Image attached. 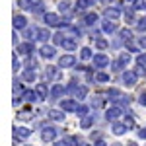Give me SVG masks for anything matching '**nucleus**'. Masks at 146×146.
<instances>
[{"label":"nucleus","mask_w":146,"mask_h":146,"mask_svg":"<svg viewBox=\"0 0 146 146\" xmlns=\"http://www.w3.org/2000/svg\"><path fill=\"white\" fill-rule=\"evenodd\" d=\"M92 125H94V117H90V115L82 117V121H80V127H82V129H90Z\"/></svg>","instance_id":"nucleus-25"},{"label":"nucleus","mask_w":146,"mask_h":146,"mask_svg":"<svg viewBox=\"0 0 146 146\" xmlns=\"http://www.w3.org/2000/svg\"><path fill=\"white\" fill-rule=\"evenodd\" d=\"M60 109L62 111H76L78 109V103H76V100H62L60 101Z\"/></svg>","instance_id":"nucleus-6"},{"label":"nucleus","mask_w":146,"mask_h":146,"mask_svg":"<svg viewBox=\"0 0 146 146\" xmlns=\"http://www.w3.org/2000/svg\"><path fill=\"white\" fill-rule=\"evenodd\" d=\"M22 78L25 80V82H35V78H37V72H35V68H27L25 72L22 74Z\"/></svg>","instance_id":"nucleus-19"},{"label":"nucleus","mask_w":146,"mask_h":146,"mask_svg":"<svg viewBox=\"0 0 146 146\" xmlns=\"http://www.w3.org/2000/svg\"><path fill=\"white\" fill-rule=\"evenodd\" d=\"M66 92H68V90L64 88V86H60V84H55V86H51V98H53V100H58V98H62Z\"/></svg>","instance_id":"nucleus-5"},{"label":"nucleus","mask_w":146,"mask_h":146,"mask_svg":"<svg viewBox=\"0 0 146 146\" xmlns=\"http://www.w3.org/2000/svg\"><path fill=\"white\" fill-rule=\"evenodd\" d=\"M39 53H41V56H45V58H51V56L56 55V49L51 45H43L41 49H39Z\"/></svg>","instance_id":"nucleus-13"},{"label":"nucleus","mask_w":146,"mask_h":146,"mask_svg":"<svg viewBox=\"0 0 146 146\" xmlns=\"http://www.w3.org/2000/svg\"><path fill=\"white\" fill-rule=\"evenodd\" d=\"M18 92H22V86L18 84V80H14V96H18Z\"/></svg>","instance_id":"nucleus-47"},{"label":"nucleus","mask_w":146,"mask_h":146,"mask_svg":"<svg viewBox=\"0 0 146 146\" xmlns=\"http://www.w3.org/2000/svg\"><path fill=\"white\" fill-rule=\"evenodd\" d=\"M76 113H78L80 117H86V115H88V107H86V105H78Z\"/></svg>","instance_id":"nucleus-44"},{"label":"nucleus","mask_w":146,"mask_h":146,"mask_svg":"<svg viewBox=\"0 0 146 146\" xmlns=\"http://www.w3.org/2000/svg\"><path fill=\"white\" fill-rule=\"evenodd\" d=\"M136 23H138V25H136V29H138V31H146V16H144V18H140Z\"/></svg>","instance_id":"nucleus-38"},{"label":"nucleus","mask_w":146,"mask_h":146,"mask_svg":"<svg viewBox=\"0 0 146 146\" xmlns=\"http://www.w3.org/2000/svg\"><path fill=\"white\" fill-rule=\"evenodd\" d=\"M12 66H14V72L18 70V56H16V55L12 56Z\"/></svg>","instance_id":"nucleus-49"},{"label":"nucleus","mask_w":146,"mask_h":146,"mask_svg":"<svg viewBox=\"0 0 146 146\" xmlns=\"http://www.w3.org/2000/svg\"><path fill=\"white\" fill-rule=\"evenodd\" d=\"M119 35H121V39H123V41H131V39H133V33H131L129 29H121Z\"/></svg>","instance_id":"nucleus-33"},{"label":"nucleus","mask_w":146,"mask_h":146,"mask_svg":"<svg viewBox=\"0 0 146 146\" xmlns=\"http://www.w3.org/2000/svg\"><path fill=\"white\" fill-rule=\"evenodd\" d=\"M66 90L70 92V94H74V96H76L78 100H84V98L88 96V88H86V86H78V84H76L74 80H72V82L68 84Z\"/></svg>","instance_id":"nucleus-1"},{"label":"nucleus","mask_w":146,"mask_h":146,"mask_svg":"<svg viewBox=\"0 0 146 146\" xmlns=\"http://www.w3.org/2000/svg\"><path fill=\"white\" fill-rule=\"evenodd\" d=\"M105 16H107L109 20H117V18L121 16V10H119L117 6H109V8L105 10Z\"/></svg>","instance_id":"nucleus-16"},{"label":"nucleus","mask_w":146,"mask_h":146,"mask_svg":"<svg viewBox=\"0 0 146 146\" xmlns=\"http://www.w3.org/2000/svg\"><path fill=\"white\" fill-rule=\"evenodd\" d=\"M94 146H105V142H103L101 138H98V140H96V144H94Z\"/></svg>","instance_id":"nucleus-54"},{"label":"nucleus","mask_w":146,"mask_h":146,"mask_svg":"<svg viewBox=\"0 0 146 146\" xmlns=\"http://www.w3.org/2000/svg\"><path fill=\"white\" fill-rule=\"evenodd\" d=\"M49 117H51L53 121H62V119H64V113L58 111V109H51V111H49Z\"/></svg>","instance_id":"nucleus-24"},{"label":"nucleus","mask_w":146,"mask_h":146,"mask_svg":"<svg viewBox=\"0 0 146 146\" xmlns=\"http://www.w3.org/2000/svg\"><path fill=\"white\" fill-rule=\"evenodd\" d=\"M49 37H51V33H49L47 29H39V31H37V39H39V41H49Z\"/></svg>","instance_id":"nucleus-29"},{"label":"nucleus","mask_w":146,"mask_h":146,"mask_svg":"<svg viewBox=\"0 0 146 146\" xmlns=\"http://www.w3.org/2000/svg\"><path fill=\"white\" fill-rule=\"evenodd\" d=\"M129 146H136V144H135V142H129Z\"/></svg>","instance_id":"nucleus-59"},{"label":"nucleus","mask_w":146,"mask_h":146,"mask_svg":"<svg viewBox=\"0 0 146 146\" xmlns=\"http://www.w3.org/2000/svg\"><path fill=\"white\" fill-rule=\"evenodd\" d=\"M129 127L123 123H113V135H125V131H127Z\"/></svg>","instance_id":"nucleus-23"},{"label":"nucleus","mask_w":146,"mask_h":146,"mask_svg":"<svg viewBox=\"0 0 146 146\" xmlns=\"http://www.w3.org/2000/svg\"><path fill=\"white\" fill-rule=\"evenodd\" d=\"M125 22H127V23H133V22H135V10H133V8L125 12Z\"/></svg>","instance_id":"nucleus-32"},{"label":"nucleus","mask_w":146,"mask_h":146,"mask_svg":"<svg viewBox=\"0 0 146 146\" xmlns=\"http://www.w3.org/2000/svg\"><path fill=\"white\" fill-rule=\"evenodd\" d=\"M43 20H45V23L51 25V27H60V22H62V18H58V14H45Z\"/></svg>","instance_id":"nucleus-2"},{"label":"nucleus","mask_w":146,"mask_h":146,"mask_svg":"<svg viewBox=\"0 0 146 146\" xmlns=\"http://www.w3.org/2000/svg\"><path fill=\"white\" fill-rule=\"evenodd\" d=\"M94 23H98V14H86L84 16V25H94Z\"/></svg>","instance_id":"nucleus-20"},{"label":"nucleus","mask_w":146,"mask_h":146,"mask_svg":"<svg viewBox=\"0 0 146 146\" xmlns=\"http://www.w3.org/2000/svg\"><path fill=\"white\" fill-rule=\"evenodd\" d=\"M25 68H37V62H35V58H25Z\"/></svg>","instance_id":"nucleus-43"},{"label":"nucleus","mask_w":146,"mask_h":146,"mask_svg":"<svg viewBox=\"0 0 146 146\" xmlns=\"http://www.w3.org/2000/svg\"><path fill=\"white\" fill-rule=\"evenodd\" d=\"M64 49H66V51H76V49H78V43H76L74 39H66V41H64Z\"/></svg>","instance_id":"nucleus-27"},{"label":"nucleus","mask_w":146,"mask_h":146,"mask_svg":"<svg viewBox=\"0 0 146 146\" xmlns=\"http://www.w3.org/2000/svg\"><path fill=\"white\" fill-rule=\"evenodd\" d=\"M135 72H136V76H146V66H142V64H136Z\"/></svg>","instance_id":"nucleus-41"},{"label":"nucleus","mask_w":146,"mask_h":146,"mask_svg":"<svg viewBox=\"0 0 146 146\" xmlns=\"http://www.w3.org/2000/svg\"><path fill=\"white\" fill-rule=\"evenodd\" d=\"M140 8H146V2L144 0H135L133 2V10H140Z\"/></svg>","instance_id":"nucleus-39"},{"label":"nucleus","mask_w":146,"mask_h":146,"mask_svg":"<svg viewBox=\"0 0 146 146\" xmlns=\"http://www.w3.org/2000/svg\"><path fill=\"white\" fill-rule=\"evenodd\" d=\"M37 31H39V29H35V27H29V29H25V31H23V37H25V39L37 37Z\"/></svg>","instance_id":"nucleus-30"},{"label":"nucleus","mask_w":146,"mask_h":146,"mask_svg":"<svg viewBox=\"0 0 146 146\" xmlns=\"http://www.w3.org/2000/svg\"><path fill=\"white\" fill-rule=\"evenodd\" d=\"M96 47H98V49H107V47H109V43H107L105 39L98 37V39H96Z\"/></svg>","instance_id":"nucleus-36"},{"label":"nucleus","mask_w":146,"mask_h":146,"mask_svg":"<svg viewBox=\"0 0 146 146\" xmlns=\"http://www.w3.org/2000/svg\"><path fill=\"white\" fill-rule=\"evenodd\" d=\"M101 105H103V100H101V98H98V96H96V98H94V100H92V107H96V109H100Z\"/></svg>","instance_id":"nucleus-40"},{"label":"nucleus","mask_w":146,"mask_h":146,"mask_svg":"<svg viewBox=\"0 0 146 146\" xmlns=\"http://www.w3.org/2000/svg\"><path fill=\"white\" fill-rule=\"evenodd\" d=\"M123 80H125V84L133 86V84L136 82V72H135V70H125V72H123Z\"/></svg>","instance_id":"nucleus-14"},{"label":"nucleus","mask_w":146,"mask_h":146,"mask_svg":"<svg viewBox=\"0 0 146 146\" xmlns=\"http://www.w3.org/2000/svg\"><path fill=\"white\" fill-rule=\"evenodd\" d=\"M138 136H140V138H146V129H140V131H138Z\"/></svg>","instance_id":"nucleus-52"},{"label":"nucleus","mask_w":146,"mask_h":146,"mask_svg":"<svg viewBox=\"0 0 146 146\" xmlns=\"http://www.w3.org/2000/svg\"><path fill=\"white\" fill-rule=\"evenodd\" d=\"M94 78H96V82H109V74L107 72H98Z\"/></svg>","instance_id":"nucleus-31"},{"label":"nucleus","mask_w":146,"mask_h":146,"mask_svg":"<svg viewBox=\"0 0 146 146\" xmlns=\"http://www.w3.org/2000/svg\"><path fill=\"white\" fill-rule=\"evenodd\" d=\"M123 4H131V2H135V0H121Z\"/></svg>","instance_id":"nucleus-58"},{"label":"nucleus","mask_w":146,"mask_h":146,"mask_svg":"<svg viewBox=\"0 0 146 146\" xmlns=\"http://www.w3.org/2000/svg\"><path fill=\"white\" fill-rule=\"evenodd\" d=\"M14 135H16V138H18V136H20V138H27V136H31V131L25 129V127H20V129L16 127V129H14Z\"/></svg>","instance_id":"nucleus-18"},{"label":"nucleus","mask_w":146,"mask_h":146,"mask_svg":"<svg viewBox=\"0 0 146 146\" xmlns=\"http://www.w3.org/2000/svg\"><path fill=\"white\" fill-rule=\"evenodd\" d=\"M125 125H127L129 129H135V121H133V119H129V115H127V121H125Z\"/></svg>","instance_id":"nucleus-48"},{"label":"nucleus","mask_w":146,"mask_h":146,"mask_svg":"<svg viewBox=\"0 0 146 146\" xmlns=\"http://www.w3.org/2000/svg\"><path fill=\"white\" fill-rule=\"evenodd\" d=\"M66 142H68V146H86V142L82 138H78V136H68Z\"/></svg>","instance_id":"nucleus-21"},{"label":"nucleus","mask_w":146,"mask_h":146,"mask_svg":"<svg viewBox=\"0 0 146 146\" xmlns=\"http://www.w3.org/2000/svg\"><path fill=\"white\" fill-rule=\"evenodd\" d=\"M74 64H76V58H74V56H70V55H64V56H60V58H58V66H62V68L74 66Z\"/></svg>","instance_id":"nucleus-10"},{"label":"nucleus","mask_w":146,"mask_h":146,"mask_svg":"<svg viewBox=\"0 0 146 146\" xmlns=\"http://www.w3.org/2000/svg\"><path fill=\"white\" fill-rule=\"evenodd\" d=\"M101 29H103L105 33H113V31H117V25H115V22H111V20L107 18V20L101 22Z\"/></svg>","instance_id":"nucleus-12"},{"label":"nucleus","mask_w":146,"mask_h":146,"mask_svg":"<svg viewBox=\"0 0 146 146\" xmlns=\"http://www.w3.org/2000/svg\"><path fill=\"white\" fill-rule=\"evenodd\" d=\"M140 103L146 107V94H142V96H140Z\"/></svg>","instance_id":"nucleus-55"},{"label":"nucleus","mask_w":146,"mask_h":146,"mask_svg":"<svg viewBox=\"0 0 146 146\" xmlns=\"http://www.w3.org/2000/svg\"><path fill=\"white\" fill-rule=\"evenodd\" d=\"M121 115H123V109L117 105V107H111V109L105 111V119H107V121H115V119H119Z\"/></svg>","instance_id":"nucleus-3"},{"label":"nucleus","mask_w":146,"mask_h":146,"mask_svg":"<svg viewBox=\"0 0 146 146\" xmlns=\"http://www.w3.org/2000/svg\"><path fill=\"white\" fill-rule=\"evenodd\" d=\"M64 41H66V39H64V33H60V31L55 33V37H53V43H55V45H64Z\"/></svg>","instance_id":"nucleus-28"},{"label":"nucleus","mask_w":146,"mask_h":146,"mask_svg":"<svg viewBox=\"0 0 146 146\" xmlns=\"http://www.w3.org/2000/svg\"><path fill=\"white\" fill-rule=\"evenodd\" d=\"M35 90H37V94H39L41 100H47V96H49V86H47V84H37Z\"/></svg>","instance_id":"nucleus-17"},{"label":"nucleus","mask_w":146,"mask_h":146,"mask_svg":"<svg viewBox=\"0 0 146 146\" xmlns=\"http://www.w3.org/2000/svg\"><path fill=\"white\" fill-rule=\"evenodd\" d=\"M27 20L23 16H14V29H25Z\"/></svg>","instance_id":"nucleus-15"},{"label":"nucleus","mask_w":146,"mask_h":146,"mask_svg":"<svg viewBox=\"0 0 146 146\" xmlns=\"http://www.w3.org/2000/svg\"><path fill=\"white\" fill-rule=\"evenodd\" d=\"M33 51H35V45L31 41H25V43H20L18 45V53L20 55H31Z\"/></svg>","instance_id":"nucleus-4"},{"label":"nucleus","mask_w":146,"mask_h":146,"mask_svg":"<svg viewBox=\"0 0 146 146\" xmlns=\"http://www.w3.org/2000/svg\"><path fill=\"white\" fill-rule=\"evenodd\" d=\"M55 136H56V129H53V127H45V129H43V133H41V138H43L45 142L55 140Z\"/></svg>","instance_id":"nucleus-8"},{"label":"nucleus","mask_w":146,"mask_h":146,"mask_svg":"<svg viewBox=\"0 0 146 146\" xmlns=\"http://www.w3.org/2000/svg\"><path fill=\"white\" fill-rule=\"evenodd\" d=\"M107 96H109V98L113 100V103H115V101L121 98V92H119V90H109V92H107Z\"/></svg>","instance_id":"nucleus-35"},{"label":"nucleus","mask_w":146,"mask_h":146,"mask_svg":"<svg viewBox=\"0 0 146 146\" xmlns=\"http://www.w3.org/2000/svg\"><path fill=\"white\" fill-rule=\"evenodd\" d=\"M125 45H127V49H129L131 53H135V51H136V45H133V43H129V41H127Z\"/></svg>","instance_id":"nucleus-50"},{"label":"nucleus","mask_w":146,"mask_h":146,"mask_svg":"<svg viewBox=\"0 0 146 146\" xmlns=\"http://www.w3.org/2000/svg\"><path fill=\"white\" fill-rule=\"evenodd\" d=\"M111 68H113V72H119V70L125 68V64L121 62V60H115V62H111Z\"/></svg>","instance_id":"nucleus-37"},{"label":"nucleus","mask_w":146,"mask_h":146,"mask_svg":"<svg viewBox=\"0 0 146 146\" xmlns=\"http://www.w3.org/2000/svg\"><path fill=\"white\" fill-rule=\"evenodd\" d=\"M43 10H45V8H43V4L39 2V4H35V6H33V10H31V12H33L35 16H45V14H43Z\"/></svg>","instance_id":"nucleus-34"},{"label":"nucleus","mask_w":146,"mask_h":146,"mask_svg":"<svg viewBox=\"0 0 146 146\" xmlns=\"http://www.w3.org/2000/svg\"><path fill=\"white\" fill-rule=\"evenodd\" d=\"M96 0H78L76 2V10H86L88 6H94Z\"/></svg>","instance_id":"nucleus-22"},{"label":"nucleus","mask_w":146,"mask_h":146,"mask_svg":"<svg viewBox=\"0 0 146 146\" xmlns=\"http://www.w3.org/2000/svg\"><path fill=\"white\" fill-rule=\"evenodd\" d=\"M12 43H14V45H18V35H16V31L12 33Z\"/></svg>","instance_id":"nucleus-53"},{"label":"nucleus","mask_w":146,"mask_h":146,"mask_svg":"<svg viewBox=\"0 0 146 146\" xmlns=\"http://www.w3.org/2000/svg\"><path fill=\"white\" fill-rule=\"evenodd\" d=\"M22 98L27 101V103H33V101L41 100V98H39V94H35V90H25V92H22Z\"/></svg>","instance_id":"nucleus-11"},{"label":"nucleus","mask_w":146,"mask_h":146,"mask_svg":"<svg viewBox=\"0 0 146 146\" xmlns=\"http://www.w3.org/2000/svg\"><path fill=\"white\" fill-rule=\"evenodd\" d=\"M55 146H68L66 140H60V142H55Z\"/></svg>","instance_id":"nucleus-56"},{"label":"nucleus","mask_w":146,"mask_h":146,"mask_svg":"<svg viewBox=\"0 0 146 146\" xmlns=\"http://www.w3.org/2000/svg\"><path fill=\"white\" fill-rule=\"evenodd\" d=\"M136 64H142V66H146V53H140V55L136 56Z\"/></svg>","instance_id":"nucleus-45"},{"label":"nucleus","mask_w":146,"mask_h":146,"mask_svg":"<svg viewBox=\"0 0 146 146\" xmlns=\"http://www.w3.org/2000/svg\"><path fill=\"white\" fill-rule=\"evenodd\" d=\"M129 58H131L129 55H121V58H119V60H121L123 64H127V62H129Z\"/></svg>","instance_id":"nucleus-51"},{"label":"nucleus","mask_w":146,"mask_h":146,"mask_svg":"<svg viewBox=\"0 0 146 146\" xmlns=\"http://www.w3.org/2000/svg\"><path fill=\"white\" fill-rule=\"evenodd\" d=\"M140 47H142V49H146V37H142V39H140Z\"/></svg>","instance_id":"nucleus-57"},{"label":"nucleus","mask_w":146,"mask_h":146,"mask_svg":"<svg viewBox=\"0 0 146 146\" xmlns=\"http://www.w3.org/2000/svg\"><path fill=\"white\" fill-rule=\"evenodd\" d=\"M107 64H109V58L103 55V53H100V55L94 56V66L96 68H105Z\"/></svg>","instance_id":"nucleus-7"},{"label":"nucleus","mask_w":146,"mask_h":146,"mask_svg":"<svg viewBox=\"0 0 146 146\" xmlns=\"http://www.w3.org/2000/svg\"><path fill=\"white\" fill-rule=\"evenodd\" d=\"M58 10L62 12V14H68V10H70V4H68V2H60V4H58Z\"/></svg>","instance_id":"nucleus-42"},{"label":"nucleus","mask_w":146,"mask_h":146,"mask_svg":"<svg viewBox=\"0 0 146 146\" xmlns=\"http://www.w3.org/2000/svg\"><path fill=\"white\" fill-rule=\"evenodd\" d=\"M45 76H47V80H60L62 78V74L56 70V66H47L45 68Z\"/></svg>","instance_id":"nucleus-9"},{"label":"nucleus","mask_w":146,"mask_h":146,"mask_svg":"<svg viewBox=\"0 0 146 146\" xmlns=\"http://www.w3.org/2000/svg\"><path fill=\"white\" fill-rule=\"evenodd\" d=\"M115 146H119V144H115Z\"/></svg>","instance_id":"nucleus-60"},{"label":"nucleus","mask_w":146,"mask_h":146,"mask_svg":"<svg viewBox=\"0 0 146 146\" xmlns=\"http://www.w3.org/2000/svg\"><path fill=\"white\" fill-rule=\"evenodd\" d=\"M90 56H92V49L84 47V49H82V60H86V58H90Z\"/></svg>","instance_id":"nucleus-46"},{"label":"nucleus","mask_w":146,"mask_h":146,"mask_svg":"<svg viewBox=\"0 0 146 146\" xmlns=\"http://www.w3.org/2000/svg\"><path fill=\"white\" fill-rule=\"evenodd\" d=\"M33 6H35L33 0H20V8L22 10H33Z\"/></svg>","instance_id":"nucleus-26"}]
</instances>
